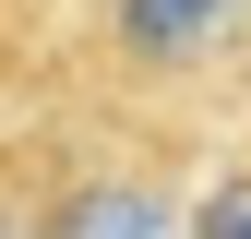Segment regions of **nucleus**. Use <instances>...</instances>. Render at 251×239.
Instances as JSON below:
<instances>
[{
  "label": "nucleus",
  "instance_id": "obj_2",
  "mask_svg": "<svg viewBox=\"0 0 251 239\" xmlns=\"http://www.w3.org/2000/svg\"><path fill=\"white\" fill-rule=\"evenodd\" d=\"M0 239H48V120L0 108Z\"/></svg>",
  "mask_w": 251,
  "mask_h": 239
},
{
  "label": "nucleus",
  "instance_id": "obj_1",
  "mask_svg": "<svg viewBox=\"0 0 251 239\" xmlns=\"http://www.w3.org/2000/svg\"><path fill=\"white\" fill-rule=\"evenodd\" d=\"M251 84V0H60L36 108L192 156Z\"/></svg>",
  "mask_w": 251,
  "mask_h": 239
},
{
  "label": "nucleus",
  "instance_id": "obj_4",
  "mask_svg": "<svg viewBox=\"0 0 251 239\" xmlns=\"http://www.w3.org/2000/svg\"><path fill=\"white\" fill-rule=\"evenodd\" d=\"M48 12H60V0H48Z\"/></svg>",
  "mask_w": 251,
  "mask_h": 239
},
{
  "label": "nucleus",
  "instance_id": "obj_3",
  "mask_svg": "<svg viewBox=\"0 0 251 239\" xmlns=\"http://www.w3.org/2000/svg\"><path fill=\"white\" fill-rule=\"evenodd\" d=\"M179 239H251V143H227V167L203 179V203H192Z\"/></svg>",
  "mask_w": 251,
  "mask_h": 239
}]
</instances>
